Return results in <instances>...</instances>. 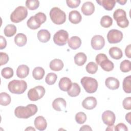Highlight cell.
<instances>
[{
  "mask_svg": "<svg viewBox=\"0 0 131 131\" xmlns=\"http://www.w3.org/2000/svg\"><path fill=\"white\" fill-rule=\"evenodd\" d=\"M51 20L56 25L63 24L66 20V13L58 7H53L50 11Z\"/></svg>",
  "mask_w": 131,
  "mask_h": 131,
  "instance_id": "cell-3",
  "label": "cell"
},
{
  "mask_svg": "<svg viewBox=\"0 0 131 131\" xmlns=\"http://www.w3.org/2000/svg\"><path fill=\"white\" fill-rule=\"evenodd\" d=\"M16 27L13 24H9L7 25L4 30V34L7 37L13 36L16 32Z\"/></svg>",
  "mask_w": 131,
  "mask_h": 131,
  "instance_id": "cell-31",
  "label": "cell"
},
{
  "mask_svg": "<svg viewBox=\"0 0 131 131\" xmlns=\"http://www.w3.org/2000/svg\"><path fill=\"white\" fill-rule=\"evenodd\" d=\"M81 89L80 86L77 83H72L71 87L67 91L68 94L71 97H76L80 94Z\"/></svg>",
  "mask_w": 131,
  "mask_h": 131,
  "instance_id": "cell-28",
  "label": "cell"
},
{
  "mask_svg": "<svg viewBox=\"0 0 131 131\" xmlns=\"http://www.w3.org/2000/svg\"><path fill=\"white\" fill-rule=\"evenodd\" d=\"M120 69L124 73L128 72L130 71V61L128 60H124L120 64Z\"/></svg>",
  "mask_w": 131,
  "mask_h": 131,
  "instance_id": "cell-37",
  "label": "cell"
},
{
  "mask_svg": "<svg viewBox=\"0 0 131 131\" xmlns=\"http://www.w3.org/2000/svg\"><path fill=\"white\" fill-rule=\"evenodd\" d=\"M45 89L42 86L38 85L29 90L28 97L30 100L35 101L42 98L45 94Z\"/></svg>",
  "mask_w": 131,
  "mask_h": 131,
  "instance_id": "cell-7",
  "label": "cell"
},
{
  "mask_svg": "<svg viewBox=\"0 0 131 131\" xmlns=\"http://www.w3.org/2000/svg\"><path fill=\"white\" fill-rule=\"evenodd\" d=\"M113 17L120 27L125 28L128 27L129 21L126 17V12L124 10L122 9L116 10L113 13Z\"/></svg>",
  "mask_w": 131,
  "mask_h": 131,
  "instance_id": "cell-6",
  "label": "cell"
},
{
  "mask_svg": "<svg viewBox=\"0 0 131 131\" xmlns=\"http://www.w3.org/2000/svg\"><path fill=\"white\" fill-rule=\"evenodd\" d=\"M72 84V81L69 78L63 77L60 79L58 85L61 91H68L71 87Z\"/></svg>",
  "mask_w": 131,
  "mask_h": 131,
  "instance_id": "cell-17",
  "label": "cell"
},
{
  "mask_svg": "<svg viewBox=\"0 0 131 131\" xmlns=\"http://www.w3.org/2000/svg\"><path fill=\"white\" fill-rule=\"evenodd\" d=\"M105 84L109 89L115 90L119 88L120 82L117 78L113 77H109L105 79Z\"/></svg>",
  "mask_w": 131,
  "mask_h": 131,
  "instance_id": "cell-15",
  "label": "cell"
},
{
  "mask_svg": "<svg viewBox=\"0 0 131 131\" xmlns=\"http://www.w3.org/2000/svg\"><path fill=\"white\" fill-rule=\"evenodd\" d=\"M115 126L114 125L111 126H108L107 128L106 129V130H115Z\"/></svg>",
  "mask_w": 131,
  "mask_h": 131,
  "instance_id": "cell-51",
  "label": "cell"
},
{
  "mask_svg": "<svg viewBox=\"0 0 131 131\" xmlns=\"http://www.w3.org/2000/svg\"><path fill=\"white\" fill-rule=\"evenodd\" d=\"M68 43L70 48L73 50H76L80 47L81 45V40L79 37L74 36L68 39Z\"/></svg>",
  "mask_w": 131,
  "mask_h": 131,
  "instance_id": "cell-18",
  "label": "cell"
},
{
  "mask_svg": "<svg viewBox=\"0 0 131 131\" xmlns=\"http://www.w3.org/2000/svg\"><path fill=\"white\" fill-rule=\"evenodd\" d=\"M29 73V68L25 65L21 64L18 67L16 70L17 76L20 78H24L26 77Z\"/></svg>",
  "mask_w": 131,
  "mask_h": 131,
  "instance_id": "cell-21",
  "label": "cell"
},
{
  "mask_svg": "<svg viewBox=\"0 0 131 131\" xmlns=\"http://www.w3.org/2000/svg\"><path fill=\"white\" fill-rule=\"evenodd\" d=\"M80 130H92V129L89 125H84L80 128Z\"/></svg>",
  "mask_w": 131,
  "mask_h": 131,
  "instance_id": "cell-49",
  "label": "cell"
},
{
  "mask_svg": "<svg viewBox=\"0 0 131 131\" xmlns=\"http://www.w3.org/2000/svg\"><path fill=\"white\" fill-rule=\"evenodd\" d=\"M85 91L88 93H95L98 88V82L96 79L90 77H83L80 80Z\"/></svg>",
  "mask_w": 131,
  "mask_h": 131,
  "instance_id": "cell-4",
  "label": "cell"
},
{
  "mask_svg": "<svg viewBox=\"0 0 131 131\" xmlns=\"http://www.w3.org/2000/svg\"><path fill=\"white\" fill-rule=\"evenodd\" d=\"M37 38L40 42L45 43L50 39L51 34L48 30L42 29L38 32Z\"/></svg>",
  "mask_w": 131,
  "mask_h": 131,
  "instance_id": "cell-20",
  "label": "cell"
},
{
  "mask_svg": "<svg viewBox=\"0 0 131 131\" xmlns=\"http://www.w3.org/2000/svg\"><path fill=\"white\" fill-rule=\"evenodd\" d=\"M86 59V56L83 52L78 53L74 56V62L78 66H83L85 63Z\"/></svg>",
  "mask_w": 131,
  "mask_h": 131,
  "instance_id": "cell-27",
  "label": "cell"
},
{
  "mask_svg": "<svg viewBox=\"0 0 131 131\" xmlns=\"http://www.w3.org/2000/svg\"><path fill=\"white\" fill-rule=\"evenodd\" d=\"M101 68L105 71L110 72L113 70L114 68V64L113 62L110 61L108 58L102 61L99 64Z\"/></svg>",
  "mask_w": 131,
  "mask_h": 131,
  "instance_id": "cell-29",
  "label": "cell"
},
{
  "mask_svg": "<svg viewBox=\"0 0 131 131\" xmlns=\"http://www.w3.org/2000/svg\"><path fill=\"white\" fill-rule=\"evenodd\" d=\"M123 33L117 29H112L108 31L107 34V39L110 43L120 42L123 38Z\"/></svg>",
  "mask_w": 131,
  "mask_h": 131,
  "instance_id": "cell-9",
  "label": "cell"
},
{
  "mask_svg": "<svg viewBox=\"0 0 131 131\" xmlns=\"http://www.w3.org/2000/svg\"><path fill=\"white\" fill-rule=\"evenodd\" d=\"M69 33L64 30H60L56 32L53 36L54 42L59 46H64L68 41Z\"/></svg>",
  "mask_w": 131,
  "mask_h": 131,
  "instance_id": "cell-8",
  "label": "cell"
},
{
  "mask_svg": "<svg viewBox=\"0 0 131 131\" xmlns=\"http://www.w3.org/2000/svg\"><path fill=\"white\" fill-rule=\"evenodd\" d=\"M25 130H34V131H35V129L34 128H33L32 127L29 126V127H27L26 129H25Z\"/></svg>",
  "mask_w": 131,
  "mask_h": 131,
  "instance_id": "cell-53",
  "label": "cell"
},
{
  "mask_svg": "<svg viewBox=\"0 0 131 131\" xmlns=\"http://www.w3.org/2000/svg\"><path fill=\"white\" fill-rule=\"evenodd\" d=\"M81 10L84 15L86 16L91 15L94 12V5L91 2H86L82 5Z\"/></svg>",
  "mask_w": 131,
  "mask_h": 131,
  "instance_id": "cell-14",
  "label": "cell"
},
{
  "mask_svg": "<svg viewBox=\"0 0 131 131\" xmlns=\"http://www.w3.org/2000/svg\"><path fill=\"white\" fill-rule=\"evenodd\" d=\"M11 101L10 96L5 92H2L0 94V104L3 106L9 105Z\"/></svg>",
  "mask_w": 131,
  "mask_h": 131,
  "instance_id": "cell-32",
  "label": "cell"
},
{
  "mask_svg": "<svg viewBox=\"0 0 131 131\" xmlns=\"http://www.w3.org/2000/svg\"><path fill=\"white\" fill-rule=\"evenodd\" d=\"M85 69L89 73L93 74L97 72L98 70V66L94 62H90L86 66Z\"/></svg>",
  "mask_w": 131,
  "mask_h": 131,
  "instance_id": "cell-39",
  "label": "cell"
},
{
  "mask_svg": "<svg viewBox=\"0 0 131 131\" xmlns=\"http://www.w3.org/2000/svg\"><path fill=\"white\" fill-rule=\"evenodd\" d=\"M34 125L38 130L40 131L44 130L47 126V121L43 116H39L36 117L34 120Z\"/></svg>",
  "mask_w": 131,
  "mask_h": 131,
  "instance_id": "cell-16",
  "label": "cell"
},
{
  "mask_svg": "<svg viewBox=\"0 0 131 131\" xmlns=\"http://www.w3.org/2000/svg\"><path fill=\"white\" fill-rule=\"evenodd\" d=\"M122 105L124 109L127 110H131V97H128L125 98L123 101Z\"/></svg>",
  "mask_w": 131,
  "mask_h": 131,
  "instance_id": "cell-42",
  "label": "cell"
},
{
  "mask_svg": "<svg viewBox=\"0 0 131 131\" xmlns=\"http://www.w3.org/2000/svg\"><path fill=\"white\" fill-rule=\"evenodd\" d=\"M110 56L115 59H120L123 56L122 50L116 47H113L110 49L108 51Z\"/></svg>",
  "mask_w": 131,
  "mask_h": 131,
  "instance_id": "cell-25",
  "label": "cell"
},
{
  "mask_svg": "<svg viewBox=\"0 0 131 131\" xmlns=\"http://www.w3.org/2000/svg\"><path fill=\"white\" fill-rule=\"evenodd\" d=\"M125 55L129 58H131V45H128L125 49Z\"/></svg>",
  "mask_w": 131,
  "mask_h": 131,
  "instance_id": "cell-48",
  "label": "cell"
},
{
  "mask_svg": "<svg viewBox=\"0 0 131 131\" xmlns=\"http://www.w3.org/2000/svg\"><path fill=\"white\" fill-rule=\"evenodd\" d=\"M102 119L105 124L108 126H111L114 125L115 122L116 116L113 112L107 110L103 113Z\"/></svg>",
  "mask_w": 131,
  "mask_h": 131,
  "instance_id": "cell-11",
  "label": "cell"
},
{
  "mask_svg": "<svg viewBox=\"0 0 131 131\" xmlns=\"http://www.w3.org/2000/svg\"><path fill=\"white\" fill-rule=\"evenodd\" d=\"M125 119L128 122V123H129V124H131V113L129 112L127 114H126V116H125Z\"/></svg>",
  "mask_w": 131,
  "mask_h": 131,
  "instance_id": "cell-50",
  "label": "cell"
},
{
  "mask_svg": "<svg viewBox=\"0 0 131 131\" xmlns=\"http://www.w3.org/2000/svg\"><path fill=\"white\" fill-rule=\"evenodd\" d=\"M13 70L11 68L6 67L3 68L1 71L2 76L5 79H9L13 76Z\"/></svg>",
  "mask_w": 131,
  "mask_h": 131,
  "instance_id": "cell-36",
  "label": "cell"
},
{
  "mask_svg": "<svg viewBox=\"0 0 131 131\" xmlns=\"http://www.w3.org/2000/svg\"><path fill=\"white\" fill-rule=\"evenodd\" d=\"M69 19L72 24H77L81 21L82 16L78 11L73 10L69 14Z\"/></svg>",
  "mask_w": 131,
  "mask_h": 131,
  "instance_id": "cell-19",
  "label": "cell"
},
{
  "mask_svg": "<svg viewBox=\"0 0 131 131\" xmlns=\"http://www.w3.org/2000/svg\"><path fill=\"white\" fill-rule=\"evenodd\" d=\"M126 2H127V1H122V0H121V1H116V2H117V3H119L120 5H124V4L126 3Z\"/></svg>",
  "mask_w": 131,
  "mask_h": 131,
  "instance_id": "cell-52",
  "label": "cell"
},
{
  "mask_svg": "<svg viewBox=\"0 0 131 131\" xmlns=\"http://www.w3.org/2000/svg\"><path fill=\"white\" fill-rule=\"evenodd\" d=\"M27 41V38L25 34L23 33H18L14 37V42L18 47L24 46Z\"/></svg>",
  "mask_w": 131,
  "mask_h": 131,
  "instance_id": "cell-26",
  "label": "cell"
},
{
  "mask_svg": "<svg viewBox=\"0 0 131 131\" xmlns=\"http://www.w3.org/2000/svg\"><path fill=\"white\" fill-rule=\"evenodd\" d=\"M1 41H0V49L1 50H3V49L5 48L7 46V41L5 37L3 36H0Z\"/></svg>",
  "mask_w": 131,
  "mask_h": 131,
  "instance_id": "cell-47",
  "label": "cell"
},
{
  "mask_svg": "<svg viewBox=\"0 0 131 131\" xmlns=\"http://www.w3.org/2000/svg\"><path fill=\"white\" fill-rule=\"evenodd\" d=\"M35 16L36 17L38 20L41 23V24L44 23L47 19V16L46 14L42 12H38L36 13L35 15Z\"/></svg>",
  "mask_w": 131,
  "mask_h": 131,
  "instance_id": "cell-44",
  "label": "cell"
},
{
  "mask_svg": "<svg viewBox=\"0 0 131 131\" xmlns=\"http://www.w3.org/2000/svg\"><path fill=\"white\" fill-rule=\"evenodd\" d=\"M1 55V63L0 65L2 66L3 64H6L8 60H9V56L6 53H3V52H1L0 53Z\"/></svg>",
  "mask_w": 131,
  "mask_h": 131,
  "instance_id": "cell-43",
  "label": "cell"
},
{
  "mask_svg": "<svg viewBox=\"0 0 131 131\" xmlns=\"http://www.w3.org/2000/svg\"><path fill=\"white\" fill-rule=\"evenodd\" d=\"M108 58L107 56L104 54H102V53H100V54H98L95 58V60L96 63H97V64H99V63L103 61L104 59H106Z\"/></svg>",
  "mask_w": 131,
  "mask_h": 131,
  "instance_id": "cell-45",
  "label": "cell"
},
{
  "mask_svg": "<svg viewBox=\"0 0 131 131\" xmlns=\"http://www.w3.org/2000/svg\"><path fill=\"white\" fill-rule=\"evenodd\" d=\"M91 46L93 49L99 50L102 49L105 45V40L104 37L100 35H94L91 39Z\"/></svg>",
  "mask_w": 131,
  "mask_h": 131,
  "instance_id": "cell-10",
  "label": "cell"
},
{
  "mask_svg": "<svg viewBox=\"0 0 131 131\" xmlns=\"http://www.w3.org/2000/svg\"><path fill=\"white\" fill-rule=\"evenodd\" d=\"M115 130L119 131V130H123V131H127L128 128L125 124L123 123H120L118 124L115 127Z\"/></svg>",
  "mask_w": 131,
  "mask_h": 131,
  "instance_id": "cell-46",
  "label": "cell"
},
{
  "mask_svg": "<svg viewBox=\"0 0 131 131\" xmlns=\"http://www.w3.org/2000/svg\"><path fill=\"white\" fill-rule=\"evenodd\" d=\"M131 76L129 75L123 79V89L124 91L126 93H131Z\"/></svg>",
  "mask_w": 131,
  "mask_h": 131,
  "instance_id": "cell-33",
  "label": "cell"
},
{
  "mask_svg": "<svg viewBox=\"0 0 131 131\" xmlns=\"http://www.w3.org/2000/svg\"><path fill=\"white\" fill-rule=\"evenodd\" d=\"M97 104L96 99L93 96L88 97L85 98L82 102V105L83 108L86 110H92L95 108Z\"/></svg>",
  "mask_w": 131,
  "mask_h": 131,
  "instance_id": "cell-12",
  "label": "cell"
},
{
  "mask_svg": "<svg viewBox=\"0 0 131 131\" xmlns=\"http://www.w3.org/2000/svg\"><path fill=\"white\" fill-rule=\"evenodd\" d=\"M66 101L62 98H56L52 102L53 108L57 111H62L66 108Z\"/></svg>",
  "mask_w": 131,
  "mask_h": 131,
  "instance_id": "cell-13",
  "label": "cell"
},
{
  "mask_svg": "<svg viewBox=\"0 0 131 131\" xmlns=\"http://www.w3.org/2000/svg\"><path fill=\"white\" fill-rule=\"evenodd\" d=\"M64 64L62 61L59 59H54L50 63V68L54 71H59L62 69Z\"/></svg>",
  "mask_w": 131,
  "mask_h": 131,
  "instance_id": "cell-22",
  "label": "cell"
},
{
  "mask_svg": "<svg viewBox=\"0 0 131 131\" xmlns=\"http://www.w3.org/2000/svg\"><path fill=\"white\" fill-rule=\"evenodd\" d=\"M28 15L27 9L24 6H20L17 7L10 15L11 21L18 23L25 19Z\"/></svg>",
  "mask_w": 131,
  "mask_h": 131,
  "instance_id": "cell-5",
  "label": "cell"
},
{
  "mask_svg": "<svg viewBox=\"0 0 131 131\" xmlns=\"http://www.w3.org/2000/svg\"><path fill=\"white\" fill-rule=\"evenodd\" d=\"M9 91L15 94H21L27 88V84L25 80H13L9 82L8 85Z\"/></svg>",
  "mask_w": 131,
  "mask_h": 131,
  "instance_id": "cell-2",
  "label": "cell"
},
{
  "mask_svg": "<svg viewBox=\"0 0 131 131\" xmlns=\"http://www.w3.org/2000/svg\"><path fill=\"white\" fill-rule=\"evenodd\" d=\"M96 2L108 11L112 10L116 4V1L115 0L96 1Z\"/></svg>",
  "mask_w": 131,
  "mask_h": 131,
  "instance_id": "cell-23",
  "label": "cell"
},
{
  "mask_svg": "<svg viewBox=\"0 0 131 131\" xmlns=\"http://www.w3.org/2000/svg\"><path fill=\"white\" fill-rule=\"evenodd\" d=\"M112 24L113 19L108 15H104L101 18L100 25L104 28H108L112 26Z\"/></svg>",
  "mask_w": 131,
  "mask_h": 131,
  "instance_id": "cell-34",
  "label": "cell"
},
{
  "mask_svg": "<svg viewBox=\"0 0 131 131\" xmlns=\"http://www.w3.org/2000/svg\"><path fill=\"white\" fill-rule=\"evenodd\" d=\"M37 106L34 104H29L26 106H19L15 108L14 114L18 118L27 119L34 115L37 112Z\"/></svg>",
  "mask_w": 131,
  "mask_h": 131,
  "instance_id": "cell-1",
  "label": "cell"
},
{
  "mask_svg": "<svg viewBox=\"0 0 131 131\" xmlns=\"http://www.w3.org/2000/svg\"><path fill=\"white\" fill-rule=\"evenodd\" d=\"M57 78V75L54 73H48L45 79L46 82L49 85H52L55 83Z\"/></svg>",
  "mask_w": 131,
  "mask_h": 131,
  "instance_id": "cell-38",
  "label": "cell"
},
{
  "mask_svg": "<svg viewBox=\"0 0 131 131\" xmlns=\"http://www.w3.org/2000/svg\"><path fill=\"white\" fill-rule=\"evenodd\" d=\"M45 70L40 67H37L34 69L32 72L33 78L36 80L41 79L45 75Z\"/></svg>",
  "mask_w": 131,
  "mask_h": 131,
  "instance_id": "cell-30",
  "label": "cell"
},
{
  "mask_svg": "<svg viewBox=\"0 0 131 131\" xmlns=\"http://www.w3.org/2000/svg\"><path fill=\"white\" fill-rule=\"evenodd\" d=\"M27 26L31 29L35 30L39 28L41 25V23L38 20L36 16H31L27 22Z\"/></svg>",
  "mask_w": 131,
  "mask_h": 131,
  "instance_id": "cell-24",
  "label": "cell"
},
{
  "mask_svg": "<svg viewBox=\"0 0 131 131\" xmlns=\"http://www.w3.org/2000/svg\"><path fill=\"white\" fill-rule=\"evenodd\" d=\"M86 120V116L83 112H80L77 113L75 115V120L78 124L84 123Z\"/></svg>",
  "mask_w": 131,
  "mask_h": 131,
  "instance_id": "cell-40",
  "label": "cell"
},
{
  "mask_svg": "<svg viewBox=\"0 0 131 131\" xmlns=\"http://www.w3.org/2000/svg\"><path fill=\"white\" fill-rule=\"evenodd\" d=\"M80 0H67L66 3L68 6L71 8H75L77 7L80 3Z\"/></svg>",
  "mask_w": 131,
  "mask_h": 131,
  "instance_id": "cell-41",
  "label": "cell"
},
{
  "mask_svg": "<svg viewBox=\"0 0 131 131\" xmlns=\"http://www.w3.org/2000/svg\"><path fill=\"white\" fill-rule=\"evenodd\" d=\"M39 2L38 0H27L26 2V6L31 10H34L38 8Z\"/></svg>",
  "mask_w": 131,
  "mask_h": 131,
  "instance_id": "cell-35",
  "label": "cell"
}]
</instances>
